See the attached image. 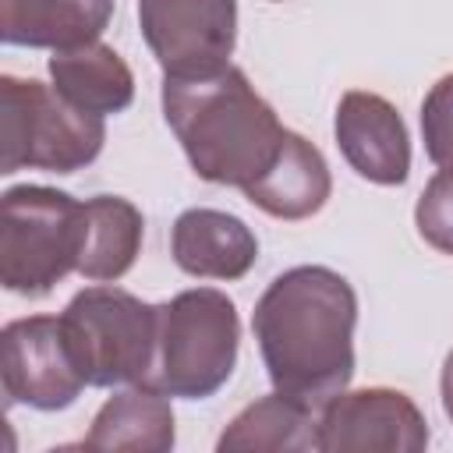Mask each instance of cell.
I'll return each instance as SVG.
<instances>
[{
  "label": "cell",
  "instance_id": "6da1fadb",
  "mask_svg": "<svg viewBox=\"0 0 453 453\" xmlns=\"http://www.w3.org/2000/svg\"><path fill=\"white\" fill-rule=\"evenodd\" d=\"M357 294L326 265L280 273L255 304L251 329L273 389L322 411L354 375Z\"/></svg>",
  "mask_w": 453,
  "mask_h": 453
},
{
  "label": "cell",
  "instance_id": "7a4b0ae2",
  "mask_svg": "<svg viewBox=\"0 0 453 453\" xmlns=\"http://www.w3.org/2000/svg\"><path fill=\"white\" fill-rule=\"evenodd\" d=\"M163 117L202 180L241 191L276 163L287 138L276 110L234 64L202 78H166Z\"/></svg>",
  "mask_w": 453,
  "mask_h": 453
},
{
  "label": "cell",
  "instance_id": "3957f363",
  "mask_svg": "<svg viewBox=\"0 0 453 453\" xmlns=\"http://www.w3.org/2000/svg\"><path fill=\"white\" fill-rule=\"evenodd\" d=\"M85 202L42 184H18L0 202V283L21 297H46L78 273Z\"/></svg>",
  "mask_w": 453,
  "mask_h": 453
},
{
  "label": "cell",
  "instance_id": "277c9868",
  "mask_svg": "<svg viewBox=\"0 0 453 453\" xmlns=\"http://www.w3.org/2000/svg\"><path fill=\"white\" fill-rule=\"evenodd\" d=\"M106 142V124L35 78H0V173L88 166Z\"/></svg>",
  "mask_w": 453,
  "mask_h": 453
},
{
  "label": "cell",
  "instance_id": "5b68a950",
  "mask_svg": "<svg viewBox=\"0 0 453 453\" xmlns=\"http://www.w3.org/2000/svg\"><path fill=\"white\" fill-rule=\"evenodd\" d=\"M237 343L241 322L234 301L212 287L184 290L159 304L156 361L145 386H156L166 396L205 400L234 375Z\"/></svg>",
  "mask_w": 453,
  "mask_h": 453
},
{
  "label": "cell",
  "instance_id": "8992f818",
  "mask_svg": "<svg viewBox=\"0 0 453 453\" xmlns=\"http://www.w3.org/2000/svg\"><path fill=\"white\" fill-rule=\"evenodd\" d=\"M71 354L88 386L149 382L159 336V304H145L120 287H88L60 315Z\"/></svg>",
  "mask_w": 453,
  "mask_h": 453
},
{
  "label": "cell",
  "instance_id": "52a82bcc",
  "mask_svg": "<svg viewBox=\"0 0 453 453\" xmlns=\"http://www.w3.org/2000/svg\"><path fill=\"white\" fill-rule=\"evenodd\" d=\"M138 25L166 78H202L230 64L237 0H138Z\"/></svg>",
  "mask_w": 453,
  "mask_h": 453
},
{
  "label": "cell",
  "instance_id": "ba28073f",
  "mask_svg": "<svg viewBox=\"0 0 453 453\" xmlns=\"http://www.w3.org/2000/svg\"><path fill=\"white\" fill-rule=\"evenodd\" d=\"M0 386L7 403L35 411H64L88 386L60 319L32 315L4 326L0 336Z\"/></svg>",
  "mask_w": 453,
  "mask_h": 453
},
{
  "label": "cell",
  "instance_id": "9c48e42d",
  "mask_svg": "<svg viewBox=\"0 0 453 453\" xmlns=\"http://www.w3.org/2000/svg\"><path fill=\"white\" fill-rule=\"evenodd\" d=\"M428 446V425L418 403L386 386L336 393L315 428V449L322 453H418Z\"/></svg>",
  "mask_w": 453,
  "mask_h": 453
},
{
  "label": "cell",
  "instance_id": "30bf717a",
  "mask_svg": "<svg viewBox=\"0 0 453 453\" xmlns=\"http://www.w3.org/2000/svg\"><path fill=\"white\" fill-rule=\"evenodd\" d=\"M336 145L343 159L372 184H403L411 173V142L396 106L375 92H347L336 106Z\"/></svg>",
  "mask_w": 453,
  "mask_h": 453
},
{
  "label": "cell",
  "instance_id": "8fae6325",
  "mask_svg": "<svg viewBox=\"0 0 453 453\" xmlns=\"http://www.w3.org/2000/svg\"><path fill=\"white\" fill-rule=\"evenodd\" d=\"M173 262L188 276L202 280H241L255 258L258 241L244 219L219 209H188L173 223Z\"/></svg>",
  "mask_w": 453,
  "mask_h": 453
},
{
  "label": "cell",
  "instance_id": "7c38bea8",
  "mask_svg": "<svg viewBox=\"0 0 453 453\" xmlns=\"http://www.w3.org/2000/svg\"><path fill=\"white\" fill-rule=\"evenodd\" d=\"M113 0H0V35L7 46L74 50L99 42Z\"/></svg>",
  "mask_w": 453,
  "mask_h": 453
},
{
  "label": "cell",
  "instance_id": "4fadbf2b",
  "mask_svg": "<svg viewBox=\"0 0 453 453\" xmlns=\"http://www.w3.org/2000/svg\"><path fill=\"white\" fill-rule=\"evenodd\" d=\"M329 191L333 180L322 152L297 131H287L276 163L244 188V198L276 219H308L326 205Z\"/></svg>",
  "mask_w": 453,
  "mask_h": 453
},
{
  "label": "cell",
  "instance_id": "5bb4252c",
  "mask_svg": "<svg viewBox=\"0 0 453 453\" xmlns=\"http://www.w3.org/2000/svg\"><path fill=\"white\" fill-rule=\"evenodd\" d=\"M85 449H131V453H166L173 446V411L163 389L131 386L110 396L92 418V432L81 442Z\"/></svg>",
  "mask_w": 453,
  "mask_h": 453
},
{
  "label": "cell",
  "instance_id": "9a60e30c",
  "mask_svg": "<svg viewBox=\"0 0 453 453\" xmlns=\"http://www.w3.org/2000/svg\"><path fill=\"white\" fill-rule=\"evenodd\" d=\"M50 78L64 99H71L74 106L99 113V117L120 113L134 99L131 67L120 60V53L113 46H103V42L57 50L50 57Z\"/></svg>",
  "mask_w": 453,
  "mask_h": 453
},
{
  "label": "cell",
  "instance_id": "2e32d148",
  "mask_svg": "<svg viewBox=\"0 0 453 453\" xmlns=\"http://www.w3.org/2000/svg\"><path fill=\"white\" fill-rule=\"evenodd\" d=\"M142 212L120 195H96L85 202V248L78 273L106 283L120 280L142 248Z\"/></svg>",
  "mask_w": 453,
  "mask_h": 453
},
{
  "label": "cell",
  "instance_id": "e0dca14e",
  "mask_svg": "<svg viewBox=\"0 0 453 453\" xmlns=\"http://www.w3.org/2000/svg\"><path fill=\"white\" fill-rule=\"evenodd\" d=\"M311 407L294 396L273 389L269 396L248 403L219 435V453H248V449H315Z\"/></svg>",
  "mask_w": 453,
  "mask_h": 453
},
{
  "label": "cell",
  "instance_id": "ac0fdd59",
  "mask_svg": "<svg viewBox=\"0 0 453 453\" xmlns=\"http://www.w3.org/2000/svg\"><path fill=\"white\" fill-rule=\"evenodd\" d=\"M418 234L442 255H453V166H442L421 191L414 209Z\"/></svg>",
  "mask_w": 453,
  "mask_h": 453
},
{
  "label": "cell",
  "instance_id": "d6986e66",
  "mask_svg": "<svg viewBox=\"0 0 453 453\" xmlns=\"http://www.w3.org/2000/svg\"><path fill=\"white\" fill-rule=\"evenodd\" d=\"M421 138L435 166H453V74H442L421 103Z\"/></svg>",
  "mask_w": 453,
  "mask_h": 453
},
{
  "label": "cell",
  "instance_id": "ffe728a7",
  "mask_svg": "<svg viewBox=\"0 0 453 453\" xmlns=\"http://www.w3.org/2000/svg\"><path fill=\"white\" fill-rule=\"evenodd\" d=\"M439 389H442V411H446V418L453 421V350L446 354V365H442V379H439Z\"/></svg>",
  "mask_w": 453,
  "mask_h": 453
}]
</instances>
